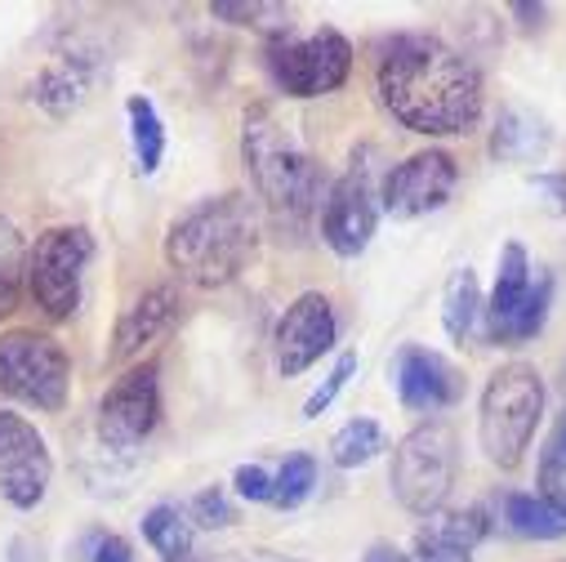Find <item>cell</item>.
<instances>
[{"instance_id":"277c9868","label":"cell","mask_w":566,"mask_h":562,"mask_svg":"<svg viewBox=\"0 0 566 562\" xmlns=\"http://www.w3.org/2000/svg\"><path fill=\"white\" fill-rule=\"evenodd\" d=\"M544 419V379L531 362L500 366L478 402V443L495 469H517Z\"/></svg>"},{"instance_id":"ffe728a7","label":"cell","mask_w":566,"mask_h":562,"mask_svg":"<svg viewBox=\"0 0 566 562\" xmlns=\"http://www.w3.org/2000/svg\"><path fill=\"white\" fill-rule=\"evenodd\" d=\"M144 540L157 549L161 562H192L197 527H192L188 509H179V504H153L144 513Z\"/></svg>"},{"instance_id":"5b68a950","label":"cell","mask_w":566,"mask_h":562,"mask_svg":"<svg viewBox=\"0 0 566 562\" xmlns=\"http://www.w3.org/2000/svg\"><path fill=\"white\" fill-rule=\"evenodd\" d=\"M460 473V438L447 419H423L415 425L397 447H392V469L388 487L397 504L415 518H433L442 513L451 487Z\"/></svg>"},{"instance_id":"1f68e13d","label":"cell","mask_w":566,"mask_h":562,"mask_svg":"<svg viewBox=\"0 0 566 562\" xmlns=\"http://www.w3.org/2000/svg\"><path fill=\"white\" fill-rule=\"evenodd\" d=\"M232 491H237L241 500H250V504H268V500H272V473H268L263 465H241V469L232 473Z\"/></svg>"},{"instance_id":"d590c367","label":"cell","mask_w":566,"mask_h":562,"mask_svg":"<svg viewBox=\"0 0 566 562\" xmlns=\"http://www.w3.org/2000/svg\"><path fill=\"white\" fill-rule=\"evenodd\" d=\"M361 562H406V553L397 549V544H388V540H375L370 549H366V558Z\"/></svg>"},{"instance_id":"d6986e66","label":"cell","mask_w":566,"mask_h":562,"mask_svg":"<svg viewBox=\"0 0 566 562\" xmlns=\"http://www.w3.org/2000/svg\"><path fill=\"white\" fill-rule=\"evenodd\" d=\"M482 287H478V272L473 268H455L447 277V291H442V326L455 344H469L478 335L482 322Z\"/></svg>"},{"instance_id":"7c38bea8","label":"cell","mask_w":566,"mask_h":562,"mask_svg":"<svg viewBox=\"0 0 566 562\" xmlns=\"http://www.w3.org/2000/svg\"><path fill=\"white\" fill-rule=\"evenodd\" d=\"M54 478V460L32 419L0 410V496L19 513H32Z\"/></svg>"},{"instance_id":"9c48e42d","label":"cell","mask_w":566,"mask_h":562,"mask_svg":"<svg viewBox=\"0 0 566 562\" xmlns=\"http://www.w3.org/2000/svg\"><path fill=\"white\" fill-rule=\"evenodd\" d=\"M370 162H375V148H361L322 201V241L339 259H357L379 228V188H375Z\"/></svg>"},{"instance_id":"484cf974","label":"cell","mask_w":566,"mask_h":562,"mask_svg":"<svg viewBox=\"0 0 566 562\" xmlns=\"http://www.w3.org/2000/svg\"><path fill=\"white\" fill-rule=\"evenodd\" d=\"M379 451H388V434L379 429V419H366V415L348 419V425L331 438V460H335L339 469H361V465H370Z\"/></svg>"},{"instance_id":"ba28073f","label":"cell","mask_w":566,"mask_h":562,"mask_svg":"<svg viewBox=\"0 0 566 562\" xmlns=\"http://www.w3.org/2000/svg\"><path fill=\"white\" fill-rule=\"evenodd\" d=\"M72 388V357L54 335L41 331H6L0 335V393L36 406L63 410Z\"/></svg>"},{"instance_id":"e0dca14e","label":"cell","mask_w":566,"mask_h":562,"mask_svg":"<svg viewBox=\"0 0 566 562\" xmlns=\"http://www.w3.org/2000/svg\"><path fill=\"white\" fill-rule=\"evenodd\" d=\"M531 287H535V268H531V259H526V246H522V241H509V246L500 250V272H495L491 304L482 309L486 335H491L495 344H509L513 322H517L522 304L531 300Z\"/></svg>"},{"instance_id":"d4e9b609","label":"cell","mask_w":566,"mask_h":562,"mask_svg":"<svg viewBox=\"0 0 566 562\" xmlns=\"http://www.w3.org/2000/svg\"><path fill=\"white\" fill-rule=\"evenodd\" d=\"M23 281H28V241L6 215H0V318H10L19 309Z\"/></svg>"},{"instance_id":"7a4b0ae2","label":"cell","mask_w":566,"mask_h":562,"mask_svg":"<svg viewBox=\"0 0 566 562\" xmlns=\"http://www.w3.org/2000/svg\"><path fill=\"white\" fill-rule=\"evenodd\" d=\"M241 157H245V170H250L254 192L268 206L272 223L291 237H304L313 228V219L322 215L326 175H322L317 157L300 144L295 125L281 121V112L268 103L250 107L245 125H241Z\"/></svg>"},{"instance_id":"7402d4cb","label":"cell","mask_w":566,"mask_h":562,"mask_svg":"<svg viewBox=\"0 0 566 562\" xmlns=\"http://www.w3.org/2000/svg\"><path fill=\"white\" fill-rule=\"evenodd\" d=\"M504 527L522 540H562L566 513H557L548 500H539L531 491H509L504 496Z\"/></svg>"},{"instance_id":"44dd1931","label":"cell","mask_w":566,"mask_h":562,"mask_svg":"<svg viewBox=\"0 0 566 562\" xmlns=\"http://www.w3.org/2000/svg\"><path fill=\"white\" fill-rule=\"evenodd\" d=\"M548 148V129L539 116H531L526 107H504L495 121V138H491V153L500 162H531Z\"/></svg>"},{"instance_id":"e575fe53","label":"cell","mask_w":566,"mask_h":562,"mask_svg":"<svg viewBox=\"0 0 566 562\" xmlns=\"http://www.w3.org/2000/svg\"><path fill=\"white\" fill-rule=\"evenodd\" d=\"M535 188H544V192H553V201H557V210L566 215V175H535Z\"/></svg>"},{"instance_id":"603a6c76","label":"cell","mask_w":566,"mask_h":562,"mask_svg":"<svg viewBox=\"0 0 566 562\" xmlns=\"http://www.w3.org/2000/svg\"><path fill=\"white\" fill-rule=\"evenodd\" d=\"M125 116H129V144H134L138 175H157V170H161V157H166V125H161L153 98L129 94Z\"/></svg>"},{"instance_id":"5bb4252c","label":"cell","mask_w":566,"mask_h":562,"mask_svg":"<svg viewBox=\"0 0 566 562\" xmlns=\"http://www.w3.org/2000/svg\"><path fill=\"white\" fill-rule=\"evenodd\" d=\"M392 388L397 402L415 415H438L464 397V375L455 362L423 344H401L392 357Z\"/></svg>"},{"instance_id":"4fadbf2b","label":"cell","mask_w":566,"mask_h":562,"mask_svg":"<svg viewBox=\"0 0 566 562\" xmlns=\"http://www.w3.org/2000/svg\"><path fill=\"white\" fill-rule=\"evenodd\" d=\"M335 340H339V322H335L331 300L322 291H304L286 313H281V322H276V335H272V344H276V371L286 375V379L304 375L308 366H317L335 348Z\"/></svg>"},{"instance_id":"4316f807","label":"cell","mask_w":566,"mask_h":562,"mask_svg":"<svg viewBox=\"0 0 566 562\" xmlns=\"http://www.w3.org/2000/svg\"><path fill=\"white\" fill-rule=\"evenodd\" d=\"M535 482H539V500H548L557 513H566V410L557 415V425H553V434L539 451Z\"/></svg>"},{"instance_id":"8fae6325","label":"cell","mask_w":566,"mask_h":562,"mask_svg":"<svg viewBox=\"0 0 566 562\" xmlns=\"http://www.w3.org/2000/svg\"><path fill=\"white\" fill-rule=\"evenodd\" d=\"M460 188V162L447 148H423L392 166L379 184V210L392 219H419L442 210Z\"/></svg>"},{"instance_id":"2e32d148","label":"cell","mask_w":566,"mask_h":562,"mask_svg":"<svg viewBox=\"0 0 566 562\" xmlns=\"http://www.w3.org/2000/svg\"><path fill=\"white\" fill-rule=\"evenodd\" d=\"M175 318H179V287H175V281H157V287H148L144 295H138V300L120 313V322H116V331H112L107 362L120 366V362L138 357L153 340H161V335L170 331Z\"/></svg>"},{"instance_id":"ac0fdd59","label":"cell","mask_w":566,"mask_h":562,"mask_svg":"<svg viewBox=\"0 0 566 562\" xmlns=\"http://www.w3.org/2000/svg\"><path fill=\"white\" fill-rule=\"evenodd\" d=\"M90 85H94V72H90L85 54H54L41 67V76L32 81V103L41 112H50L54 121H63L90 98Z\"/></svg>"},{"instance_id":"836d02e7","label":"cell","mask_w":566,"mask_h":562,"mask_svg":"<svg viewBox=\"0 0 566 562\" xmlns=\"http://www.w3.org/2000/svg\"><path fill=\"white\" fill-rule=\"evenodd\" d=\"M206 562H304V558H286V553H272V549H228V553H214Z\"/></svg>"},{"instance_id":"52a82bcc","label":"cell","mask_w":566,"mask_h":562,"mask_svg":"<svg viewBox=\"0 0 566 562\" xmlns=\"http://www.w3.org/2000/svg\"><path fill=\"white\" fill-rule=\"evenodd\" d=\"M263 59H268V72H272L276 90L291 94V98L335 94L353 76V45L335 28H317L308 37H295V32L272 37Z\"/></svg>"},{"instance_id":"3957f363","label":"cell","mask_w":566,"mask_h":562,"mask_svg":"<svg viewBox=\"0 0 566 562\" xmlns=\"http://www.w3.org/2000/svg\"><path fill=\"white\" fill-rule=\"evenodd\" d=\"M259 250V210L245 192H223L188 206L166 232V263L179 281L219 291L245 272Z\"/></svg>"},{"instance_id":"4dcf8cb0","label":"cell","mask_w":566,"mask_h":562,"mask_svg":"<svg viewBox=\"0 0 566 562\" xmlns=\"http://www.w3.org/2000/svg\"><path fill=\"white\" fill-rule=\"evenodd\" d=\"M357 366H361V357H357V353H339V362L331 366V375L322 379V388L304 402V419H322V410H326V406L348 388V379L357 375Z\"/></svg>"},{"instance_id":"8992f818","label":"cell","mask_w":566,"mask_h":562,"mask_svg":"<svg viewBox=\"0 0 566 562\" xmlns=\"http://www.w3.org/2000/svg\"><path fill=\"white\" fill-rule=\"evenodd\" d=\"M94 263V237L81 223H59L45 228L36 237V246L28 250V287L36 309L50 322H67L81 309V291H85V272Z\"/></svg>"},{"instance_id":"83f0119b","label":"cell","mask_w":566,"mask_h":562,"mask_svg":"<svg viewBox=\"0 0 566 562\" xmlns=\"http://www.w3.org/2000/svg\"><path fill=\"white\" fill-rule=\"evenodd\" d=\"M313 487H317V460H313L308 451H295V456H286V465L272 473V500H268V504H276V509H300V504L313 496Z\"/></svg>"},{"instance_id":"9a60e30c","label":"cell","mask_w":566,"mask_h":562,"mask_svg":"<svg viewBox=\"0 0 566 562\" xmlns=\"http://www.w3.org/2000/svg\"><path fill=\"white\" fill-rule=\"evenodd\" d=\"M486 535H491V513L482 504L442 509L433 518H423V527L410 540L406 562H473Z\"/></svg>"},{"instance_id":"d6a6232c","label":"cell","mask_w":566,"mask_h":562,"mask_svg":"<svg viewBox=\"0 0 566 562\" xmlns=\"http://www.w3.org/2000/svg\"><path fill=\"white\" fill-rule=\"evenodd\" d=\"M85 558H90V562H134V549H129V540H120L116 531H98V535H90Z\"/></svg>"},{"instance_id":"30bf717a","label":"cell","mask_w":566,"mask_h":562,"mask_svg":"<svg viewBox=\"0 0 566 562\" xmlns=\"http://www.w3.org/2000/svg\"><path fill=\"white\" fill-rule=\"evenodd\" d=\"M161 425V366L157 362H138L98 402V438L112 451L138 447L153 429Z\"/></svg>"},{"instance_id":"f546056e","label":"cell","mask_w":566,"mask_h":562,"mask_svg":"<svg viewBox=\"0 0 566 562\" xmlns=\"http://www.w3.org/2000/svg\"><path fill=\"white\" fill-rule=\"evenodd\" d=\"M188 518H192V527L219 531V527H232V522H237V504H232V496H228L223 487H206V491L192 496Z\"/></svg>"},{"instance_id":"6da1fadb","label":"cell","mask_w":566,"mask_h":562,"mask_svg":"<svg viewBox=\"0 0 566 562\" xmlns=\"http://www.w3.org/2000/svg\"><path fill=\"white\" fill-rule=\"evenodd\" d=\"M375 90L397 125L429 138L469 134L486 103L473 59L429 32H406L379 54Z\"/></svg>"},{"instance_id":"cb8c5ba5","label":"cell","mask_w":566,"mask_h":562,"mask_svg":"<svg viewBox=\"0 0 566 562\" xmlns=\"http://www.w3.org/2000/svg\"><path fill=\"white\" fill-rule=\"evenodd\" d=\"M210 14L219 19V23H232V28H254V32H263L268 41L272 37H286V32H295V10L291 6H276V0H214L210 6Z\"/></svg>"},{"instance_id":"f1b7e54d","label":"cell","mask_w":566,"mask_h":562,"mask_svg":"<svg viewBox=\"0 0 566 562\" xmlns=\"http://www.w3.org/2000/svg\"><path fill=\"white\" fill-rule=\"evenodd\" d=\"M548 304H553V277L539 272V277H535V287H531V300L522 304V313H517V322H513L509 344H526V340H535V335L544 331V322H548Z\"/></svg>"}]
</instances>
